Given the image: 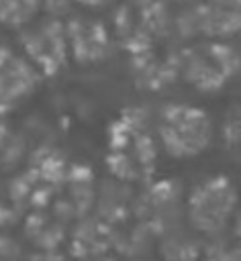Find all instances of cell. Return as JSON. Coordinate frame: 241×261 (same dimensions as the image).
<instances>
[{"instance_id":"cell-7","label":"cell","mask_w":241,"mask_h":261,"mask_svg":"<svg viewBox=\"0 0 241 261\" xmlns=\"http://www.w3.org/2000/svg\"><path fill=\"white\" fill-rule=\"evenodd\" d=\"M198 234L184 232L178 226L165 228L161 239V253L165 261H196L202 255V243L196 239Z\"/></svg>"},{"instance_id":"cell-6","label":"cell","mask_w":241,"mask_h":261,"mask_svg":"<svg viewBox=\"0 0 241 261\" xmlns=\"http://www.w3.org/2000/svg\"><path fill=\"white\" fill-rule=\"evenodd\" d=\"M67 39L74 45V53L82 61H92L106 55L108 37L98 22H90V20L74 22L71 27H67Z\"/></svg>"},{"instance_id":"cell-8","label":"cell","mask_w":241,"mask_h":261,"mask_svg":"<svg viewBox=\"0 0 241 261\" xmlns=\"http://www.w3.org/2000/svg\"><path fill=\"white\" fill-rule=\"evenodd\" d=\"M41 4L43 0H0V22L12 29L25 27L37 16Z\"/></svg>"},{"instance_id":"cell-9","label":"cell","mask_w":241,"mask_h":261,"mask_svg":"<svg viewBox=\"0 0 241 261\" xmlns=\"http://www.w3.org/2000/svg\"><path fill=\"white\" fill-rule=\"evenodd\" d=\"M206 247L202 249L206 261H241V245L233 239V234L225 232L214 239H206Z\"/></svg>"},{"instance_id":"cell-4","label":"cell","mask_w":241,"mask_h":261,"mask_svg":"<svg viewBox=\"0 0 241 261\" xmlns=\"http://www.w3.org/2000/svg\"><path fill=\"white\" fill-rule=\"evenodd\" d=\"M65 39L59 22H41L25 33V49L37 67L51 75L65 61Z\"/></svg>"},{"instance_id":"cell-1","label":"cell","mask_w":241,"mask_h":261,"mask_svg":"<svg viewBox=\"0 0 241 261\" xmlns=\"http://www.w3.org/2000/svg\"><path fill=\"white\" fill-rule=\"evenodd\" d=\"M241 194L229 175H210L198 181L186 198V220L196 234L214 239L231 230Z\"/></svg>"},{"instance_id":"cell-12","label":"cell","mask_w":241,"mask_h":261,"mask_svg":"<svg viewBox=\"0 0 241 261\" xmlns=\"http://www.w3.org/2000/svg\"><path fill=\"white\" fill-rule=\"evenodd\" d=\"M33 261H63V259H61L57 253L49 251V253H45V255H35Z\"/></svg>"},{"instance_id":"cell-13","label":"cell","mask_w":241,"mask_h":261,"mask_svg":"<svg viewBox=\"0 0 241 261\" xmlns=\"http://www.w3.org/2000/svg\"><path fill=\"white\" fill-rule=\"evenodd\" d=\"M212 4L227 6V8H241V0H210Z\"/></svg>"},{"instance_id":"cell-11","label":"cell","mask_w":241,"mask_h":261,"mask_svg":"<svg viewBox=\"0 0 241 261\" xmlns=\"http://www.w3.org/2000/svg\"><path fill=\"white\" fill-rule=\"evenodd\" d=\"M229 232L241 245V200H239V206H237V212H235V218H233V224H231V230Z\"/></svg>"},{"instance_id":"cell-3","label":"cell","mask_w":241,"mask_h":261,"mask_svg":"<svg viewBox=\"0 0 241 261\" xmlns=\"http://www.w3.org/2000/svg\"><path fill=\"white\" fill-rule=\"evenodd\" d=\"M241 59L235 49L223 41L202 43L182 53V77L202 92L216 90L237 71Z\"/></svg>"},{"instance_id":"cell-2","label":"cell","mask_w":241,"mask_h":261,"mask_svg":"<svg viewBox=\"0 0 241 261\" xmlns=\"http://www.w3.org/2000/svg\"><path fill=\"white\" fill-rule=\"evenodd\" d=\"M157 130L163 149L176 159L196 157L212 141L210 116L192 104H165Z\"/></svg>"},{"instance_id":"cell-5","label":"cell","mask_w":241,"mask_h":261,"mask_svg":"<svg viewBox=\"0 0 241 261\" xmlns=\"http://www.w3.org/2000/svg\"><path fill=\"white\" fill-rule=\"evenodd\" d=\"M37 82L35 71L20 59L12 55H2L0 59V104L10 106L33 92Z\"/></svg>"},{"instance_id":"cell-10","label":"cell","mask_w":241,"mask_h":261,"mask_svg":"<svg viewBox=\"0 0 241 261\" xmlns=\"http://www.w3.org/2000/svg\"><path fill=\"white\" fill-rule=\"evenodd\" d=\"M0 261H20L18 245L6 237H0Z\"/></svg>"}]
</instances>
